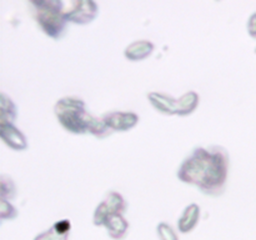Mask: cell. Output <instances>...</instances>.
I'll return each instance as SVG.
<instances>
[{"label":"cell","mask_w":256,"mask_h":240,"mask_svg":"<svg viewBox=\"0 0 256 240\" xmlns=\"http://www.w3.org/2000/svg\"><path fill=\"white\" fill-rule=\"evenodd\" d=\"M230 156L222 145L196 146L178 168V179L194 185L204 194L220 196L226 188Z\"/></svg>","instance_id":"6da1fadb"},{"label":"cell","mask_w":256,"mask_h":240,"mask_svg":"<svg viewBox=\"0 0 256 240\" xmlns=\"http://www.w3.org/2000/svg\"><path fill=\"white\" fill-rule=\"evenodd\" d=\"M28 4L35 22L46 36L54 40L64 36L68 20L62 12V0H30Z\"/></svg>","instance_id":"7a4b0ae2"},{"label":"cell","mask_w":256,"mask_h":240,"mask_svg":"<svg viewBox=\"0 0 256 240\" xmlns=\"http://www.w3.org/2000/svg\"><path fill=\"white\" fill-rule=\"evenodd\" d=\"M54 114L59 124L75 135L88 134V122L90 112L86 110L85 102L79 96H62L55 102Z\"/></svg>","instance_id":"3957f363"},{"label":"cell","mask_w":256,"mask_h":240,"mask_svg":"<svg viewBox=\"0 0 256 240\" xmlns=\"http://www.w3.org/2000/svg\"><path fill=\"white\" fill-rule=\"evenodd\" d=\"M62 8L68 22L86 25L94 22L99 6L92 0H62Z\"/></svg>","instance_id":"277c9868"},{"label":"cell","mask_w":256,"mask_h":240,"mask_svg":"<svg viewBox=\"0 0 256 240\" xmlns=\"http://www.w3.org/2000/svg\"><path fill=\"white\" fill-rule=\"evenodd\" d=\"M105 124L109 126L112 132H129L132 128H135L139 122V115L134 112H120V110H114V112H108L102 115Z\"/></svg>","instance_id":"5b68a950"},{"label":"cell","mask_w":256,"mask_h":240,"mask_svg":"<svg viewBox=\"0 0 256 240\" xmlns=\"http://www.w3.org/2000/svg\"><path fill=\"white\" fill-rule=\"evenodd\" d=\"M148 100L156 112L165 115L178 114V99L164 92H148Z\"/></svg>","instance_id":"8992f818"},{"label":"cell","mask_w":256,"mask_h":240,"mask_svg":"<svg viewBox=\"0 0 256 240\" xmlns=\"http://www.w3.org/2000/svg\"><path fill=\"white\" fill-rule=\"evenodd\" d=\"M0 138L8 146L16 152H22L28 148L26 136L14 124H0Z\"/></svg>","instance_id":"52a82bcc"},{"label":"cell","mask_w":256,"mask_h":240,"mask_svg":"<svg viewBox=\"0 0 256 240\" xmlns=\"http://www.w3.org/2000/svg\"><path fill=\"white\" fill-rule=\"evenodd\" d=\"M155 45L150 40L142 39L130 42L124 50V56L129 62H142L154 52Z\"/></svg>","instance_id":"ba28073f"},{"label":"cell","mask_w":256,"mask_h":240,"mask_svg":"<svg viewBox=\"0 0 256 240\" xmlns=\"http://www.w3.org/2000/svg\"><path fill=\"white\" fill-rule=\"evenodd\" d=\"M200 214H202V210L200 206L195 202L189 204L184 209L182 214L180 215L179 220H178V229L182 234H189L192 230L196 228V225L199 224L200 220Z\"/></svg>","instance_id":"9c48e42d"},{"label":"cell","mask_w":256,"mask_h":240,"mask_svg":"<svg viewBox=\"0 0 256 240\" xmlns=\"http://www.w3.org/2000/svg\"><path fill=\"white\" fill-rule=\"evenodd\" d=\"M108 235L114 240H122L129 232V222L122 214H114L105 222Z\"/></svg>","instance_id":"30bf717a"},{"label":"cell","mask_w":256,"mask_h":240,"mask_svg":"<svg viewBox=\"0 0 256 240\" xmlns=\"http://www.w3.org/2000/svg\"><path fill=\"white\" fill-rule=\"evenodd\" d=\"M200 96L196 92L190 90L182 94V96L178 98V114L179 116H188L192 114L199 106Z\"/></svg>","instance_id":"8fae6325"},{"label":"cell","mask_w":256,"mask_h":240,"mask_svg":"<svg viewBox=\"0 0 256 240\" xmlns=\"http://www.w3.org/2000/svg\"><path fill=\"white\" fill-rule=\"evenodd\" d=\"M102 204L108 209L110 215L114 214H125L126 212V202H125L124 196L120 192H115V190H110L105 194V198L102 199Z\"/></svg>","instance_id":"7c38bea8"},{"label":"cell","mask_w":256,"mask_h":240,"mask_svg":"<svg viewBox=\"0 0 256 240\" xmlns=\"http://www.w3.org/2000/svg\"><path fill=\"white\" fill-rule=\"evenodd\" d=\"M0 124H14V120L16 119V105L5 92L0 94Z\"/></svg>","instance_id":"4fadbf2b"},{"label":"cell","mask_w":256,"mask_h":240,"mask_svg":"<svg viewBox=\"0 0 256 240\" xmlns=\"http://www.w3.org/2000/svg\"><path fill=\"white\" fill-rule=\"evenodd\" d=\"M88 134L94 135L98 139H105L112 135V132L105 124L102 116H95L92 114L89 118V122H88Z\"/></svg>","instance_id":"5bb4252c"},{"label":"cell","mask_w":256,"mask_h":240,"mask_svg":"<svg viewBox=\"0 0 256 240\" xmlns=\"http://www.w3.org/2000/svg\"><path fill=\"white\" fill-rule=\"evenodd\" d=\"M16 196V186L15 182L9 175L2 174L0 175V198L2 200H12Z\"/></svg>","instance_id":"9a60e30c"},{"label":"cell","mask_w":256,"mask_h":240,"mask_svg":"<svg viewBox=\"0 0 256 240\" xmlns=\"http://www.w3.org/2000/svg\"><path fill=\"white\" fill-rule=\"evenodd\" d=\"M156 234L160 240H179V236H178L174 228L164 222L156 225Z\"/></svg>","instance_id":"2e32d148"},{"label":"cell","mask_w":256,"mask_h":240,"mask_svg":"<svg viewBox=\"0 0 256 240\" xmlns=\"http://www.w3.org/2000/svg\"><path fill=\"white\" fill-rule=\"evenodd\" d=\"M18 216V210L14 205L8 200H0V219L2 222L14 220Z\"/></svg>","instance_id":"e0dca14e"},{"label":"cell","mask_w":256,"mask_h":240,"mask_svg":"<svg viewBox=\"0 0 256 240\" xmlns=\"http://www.w3.org/2000/svg\"><path fill=\"white\" fill-rule=\"evenodd\" d=\"M70 234H62L59 232L54 226H50L49 229L44 230L42 232L38 234L34 238V240H69Z\"/></svg>","instance_id":"ac0fdd59"},{"label":"cell","mask_w":256,"mask_h":240,"mask_svg":"<svg viewBox=\"0 0 256 240\" xmlns=\"http://www.w3.org/2000/svg\"><path fill=\"white\" fill-rule=\"evenodd\" d=\"M246 30L248 34H249L252 39H256V12H252L249 16V19H248Z\"/></svg>","instance_id":"d6986e66"},{"label":"cell","mask_w":256,"mask_h":240,"mask_svg":"<svg viewBox=\"0 0 256 240\" xmlns=\"http://www.w3.org/2000/svg\"><path fill=\"white\" fill-rule=\"evenodd\" d=\"M255 54H256V48H255Z\"/></svg>","instance_id":"ffe728a7"}]
</instances>
